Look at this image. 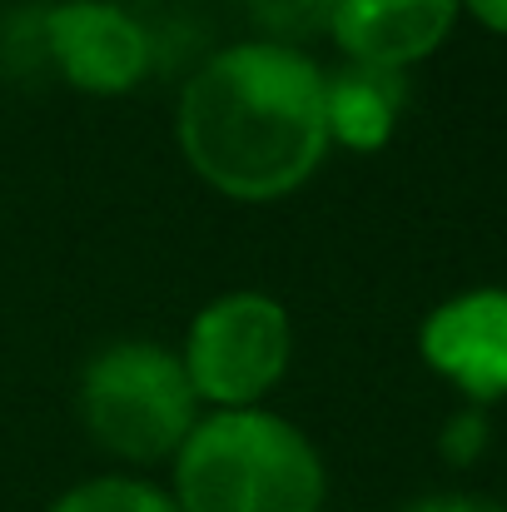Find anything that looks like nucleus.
<instances>
[{
  "instance_id": "6e6552de",
  "label": "nucleus",
  "mask_w": 507,
  "mask_h": 512,
  "mask_svg": "<svg viewBox=\"0 0 507 512\" xmlns=\"http://www.w3.org/2000/svg\"><path fill=\"white\" fill-rule=\"evenodd\" d=\"M403 110H408V75L373 70V65L329 70L324 120H329V145L338 150H353V155L383 150L393 140Z\"/></svg>"
},
{
  "instance_id": "f8f14e48",
  "label": "nucleus",
  "mask_w": 507,
  "mask_h": 512,
  "mask_svg": "<svg viewBox=\"0 0 507 512\" xmlns=\"http://www.w3.org/2000/svg\"><path fill=\"white\" fill-rule=\"evenodd\" d=\"M398 512H507V508L493 503V498H478V493H423V498H413L408 508Z\"/></svg>"
},
{
  "instance_id": "9b49d317",
  "label": "nucleus",
  "mask_w": 507,
  "mask_h": 512,
  "mask_svg": "<svg viewBox=\"0 0 507 512\" xmlns=\"http://www.w3.org/2000/svg\"><path fill=\"white\" fill-rule=\"evenodd\" d=\"M488 448H493V413H488V408L463 403L458 413L443 418V428H438V453H443V463L473 468Z\"/></svg>"
},
{
  "instance_id": "39448f33",
  "label": "nucleus",
  "mask_w": 507,
  "mask_h": 512,
  "mask_svg": "<svg viewBox=\"0 0 507 512\" xmlns=\"http://www.w3.org/2000/svg\"><path fill=\"white\" fill-rule=\"evenodd\" d=\"M40 40L55 75L95 100L140 90L155 65L145 20L120 0H55L40 20Z\"/></svg>"
},
{
  "instance_id": "ddd939ff",
  "label": "nucleus",
  "mask_w": 507,
  "mask_h": 512,
  "mask_svg": "<svg viewBox=\"0 0 507 512\" xmlns=\"http://www.w3.org/2000/svg\"><path fill=\"white\" fill-rule=\"evenodd\" d=\"M458 10H463V15H473L483 30L507 35V0H458Z\"/></svg>"
},
{
  "instance_id": "423d86ee",
  "label": "nucleus",
  "mask_w": 507,
  "mask_h": 512,
  "mask_svg": "<svg viewBox=\"0 0 507 512\" xmlns=\"http://www.w3.org/2000/svg\"><path fill=\"white\" fill-rule=\"evenodd\" d=\"M418 358L473 408L507 398V289L478 284L428 309L418 324Z\"/></svg>"
},
{
  "instance_id": "f03ea898",
  "label": "nucleus",
  "mask_w": 507,
  "mask_h": 512,
  "mask_svg": "<svg viewBox=\"0 0 507 512\" xmlns=\"http://www.w3.org/2000/svg\"><path fill=\"white\" fill-rule=\"evenodd\" d=\"M179 512H324L329 468L319 443L274 408L199 413L169 458Z\"/></svg>"
},
{
  "instance_id": "20e7f679",
  "label": "nucleus",
  "mask_w": 507,
  "mask_h": 512,
  "mask_svg": "<svg viewBox=\"0 0 507 512\" xmlns=\"http://www.w3.org/2000/svg\"><path fill=\"white\" fill-rule=\"evenodd\" d=\"M289 358H294V319L264 289L214 294L189 319L179 343V363L204 413L264 408V398L284 383Z\"/></svg>"
},
{
  "instance_id": "7ed1b4c3",
  "label": "nucleus",
  "mask_w": 507,
  "mask_h": 512,
  "mask_svg": "<svg viewBox=\"0 0 507 512\" xmlns=\"http://www.w3.org/2000/svg\"><path fill=\"white\" fill-rule=\"evenodd\" d=\"M75 408L85 433L130 468L169 463L204 413L179 348L155 339H115L95 348L80 368Z\"/></svg>"
},
{
  "instance_id": "f257e3e1",
  "label": "nucleus",
  "mask_w": 507,
  "mask_h": 512,
  "mask_svg": "<svg viewBox=\"0 0 507 512\" xmlns=\"http://www.w3.org/2000/svg\"><path fill=\"white\" fill-rule=\"evenodd\" d=\"M329 70L279 40L214 50L174 100V145L189 174L224 199L274 204L304 189L329 160Z\"/></svg>"
},
{
  "instance_id": "9d476101",
  "label": "nucleus",
  "mask_w": 507,
  "mask_h": 512,
  "mask_svg": "<svg viewBox=\"0 0 507 512\" xmlns=\"http://www.w3.org/2000/svg\"><path fill=\"white\" fill-rule=\"evenodd\" d=\"M264 40H279V45H299L304 50V35L314 30H329V10L334 0H249Z\"/></svg>"
},
{
  "instance_id": "0eeeda50",
  "label": "nucleus",
  "mask_w": 507,
  "mask_h": 512,
  "mask_svg": "<svg viewBox=\"0 0 507 512\" xmlns=\"http://www.w3.org/2000/svg\"><path fill=\"white\" fill-rule=\"evenodd\" d=\"M458 15V0H334L329 40L348 65L408 75L443 50Z\"/></svg>"
},
{
  "instance_id": "1a4fd4ad",
  "label": "nucleus",
  "mask_w": 507,
  "mask_h": 512,
  "mask_svg": "<svg viewBox=\"0 0 507 512\" xmlns=\"http://www.w3.org/2000/svg\"><path fill=\"white\" fill-rule=\"evenodd\" d=\"M45 512H179L169 488L140 473H95L85 483H70Z\"/></svg>"
}]
</instances>
